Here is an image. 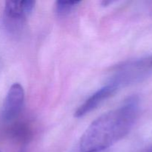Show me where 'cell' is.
Here are the masks:
<instances>
[{
  "instance_id": "cell-1",
  "label": "cell",
  "mask_w": 152,
  "mask_h": 152,
  "mask_svg": "<svg viewBox=\"0 0 152 152\" xmlns=\"http://www.w3.org/2000/svg\"><path fill=\"white\" fill-rule=\"evenodd\" d=\"M140 108L139 96L126 99L120 106L104 113L91 123L81 137L80 152H99L112 146L131 132Z\"/></svg>"
},
{
  "instance_id": "cell-2",
  "label": "cell",
  "mask_w": 152,
  "mask_h": 152,
  "mask_svg": "<svg viewBox=\"0 0 152 152\" xmlns=\"http://www.w3.org/2000/svg\"><path fill=\"white\" fill-rule=\"evenodd\" d=\"M36 1L32 0L6 1L4 9V24L10 31H15L32 13Z\"/></svg>"
},
{
  "instance_id": "cell-3",
  "label": "cell",
  "mask_w": 152,
  "mask_h": 152,
  "mask_svg": "<svg viewBox=\"0 0 152 152\" xmlns=\"http://www.w3.org/2000/svg\"><path fill=\"white\" fill-rule=\"evenodd\" d=\"M25 92L19 83L10 86L1 108V118L4 122H10L19 116L23 105Z\"/></svg>"
},
{
  "instance_id": "cell-4",
  "label": "cell",
  "mask_w": 152,
  "mask_h": 152,
  "mask_svg": "<svg viewBox=\"0 0 152 152\" xmlns=\"http://www.w3.org/2000/svg\"><path fill=\"white\" fill-rule=\"evenodd\" d=\"M120 87L121 86L118 83L112 80L111 83L103 86L97 91L93 94L81 106H80V108L74 113V117L77 118H80L90 113L93 110L96 109L102 102L113 96V94H114Z\"/></svg>"
},
{
  "instance_id": "cell-5",
  "label": "cell",
  "mask_w": 152,
  "mask_h": 152,
  "mask_svg": "<svg viewBox=\"0 0 152 152\" xmlns=\"http://www.w3.org/2000/svg\"><path fill=\"white\" fill-rule=\"evenodd\" d=\"M80 2L79 1H57L55 6L56 13L60 16L68 14Z\"/></svg>"
},
{
  "instance_id": "cell-6",
  "label": "cell",
  "mask_w": 152,
  "mask_h": 152,
  "mask_svg": "<svg viewBox=\"0 0 152 152\" xmlns=\"http://www.w3.org/2000/svg\"><path fill=\"white\" fill-rule=\"evenodd\" d=\"M0 152H1V151H0Z\"/></svg>"
}]
</instances>
